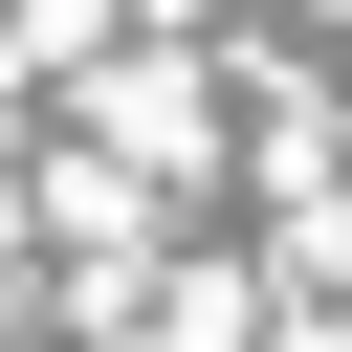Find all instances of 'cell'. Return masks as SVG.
Returning a JSON list of instances; mask_svg holds the SVG:
<instances>
[{"label":"cell","mask_w":352,"mask_h":352,"mask_svg":"<svg viewBox=\"0 0 352 352\" xmlns=\"http://www.w3.org/2000/svg\"><path fill=\"white\" fill-rule=\"evenodd\" d=\"M22 22H44V44H88V22H110V0H22Z\"/></svg>","instance_id":"6da1fadb"}]
</instances>
